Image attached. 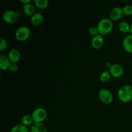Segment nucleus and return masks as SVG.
I'll use <instances>...</instances> for the list:
<instances>
[{
	"instance_id": "f257e3e1",
	"label": "nucleus",
	"mask_w": 132,
	"mask_h": 132,
	"mask_svg": "<svg viewBox=\"0 0 132 132\" xmlns=\"http://www.w3.org/2000/svg\"><path fill=\"white\" fill-rule=\"evenodd\" d=\"M97 27L101 35H106L112 31L113 28V23L109 18H103L99 21Z\"/></svg>"
},
{
	"instance_id": "f03ea898",
	"label": "nucleus",
	"mask_w": 132,
	"mask_h": 132,
	"mask_svg": "<svg viewBox=\"0 0 132 132\" xmlns=\"http://www.w3.org/2000/svg\"><path fill=\"white\" fill-rule=\"evenodd\" d=\"M118 97L124 103H128L132 99V87L130 85H125L121 86L118 91Z\"/></svg>"
},
{
	"instance_id": "7ed1b4c3",
	"label": "nucleus",
	"mask_w": 132,
	"mask_h": 132,
	"mask_svg": "<svg viewBox=\"0 0 132 132\" xmlns=\"http://www.w3.org/2000/svg\"><path fill=\"white\" fill-rule=\"evenodd\" d=\"M32 117L35 123L43 122L47 117V112L43 108H37L33 111Z\"/></svg>"
},
{
	"instance_id": "20e7f679",
	"label": "nucleus",
	"mask_w": 132,
	"mask_h": 132,
	"mask_svg": "<svg viewBox=\"0 0 132 132\" xmlns=\"http://www.w3.org/2000/svg\"><path fill=\"white\" fill-rule=\"evenodd\" d=\"M30 35V30L27 26H22L18 28L15 31V38L18 41H23L27 39Z\"/></svg>"
},
{
	"instance_id": "39448f33",
	"label": "nucleus",
	"mask_w": 132,
	"mask_h": 132,
	"mask_svg": "<svg viewBox=\"0 0 132 132\" xmlns=\"http://www.w3.org/2000/svg\"><path fill=\"white\" fill-rule=\"evenodd\" d=\"M19 14L18 12L12 10H6L3 14V19L5 22L9 23H14L18 21Z\"/></svg>"
},
{
	"instance_id": "423d86ee",
	"label": "nucleus",
	"mask_w": 132,
	"mask_h": 132,
	"mask_svg": "<svg viewBox=\"0 0 132 132\" xmlns=\"http://www.w3.org/2000/svg\"><path fill=\"white\" fill-rule=\"evenodd\" d=\"M99 97L104 104H110L113 101V97L112 92L106 88L101 89L99 92Z\"/></svg>"
},
{
	"instance_id": "0eeeda50",
	"label": "nucleus",
	"mask_w": 132,
	"mask_h": 132,
	"mask_svg": "<svg viewBox=\"0 0 132 132\" xmlns=\"http://www.w3.org/2000/svg\"><path fill=\"white\" fill-rule=\"evenodd\" d=\"M124 71L123 67L119 63L112 64V67L109 68V72L114 77H119L122 76L124 73Z\"/></svg>"
},
{
	"instance_id": "6e6552de",
	"label": "nucleus",
	"mask_w": 132,
	"mask_h": 132,
	"mask_svg": "<svg viewBox=\"0 0 132 132\" xmlns=\"http://www.w3.org/2000/svg\"><path fill=\"white\" fill-rule=\"evenodd\" d=\"M122 9L120 6H116L112 9L110 12V18L112 21H117L122 17L123 14Z\"/></svg>"
},
{
	"instance_id": "1a4fd4ad",
	"label": "nucleus",
	"mask_w": 132,
	"mask_h": 132,
	"mask_svg": "<svg viewBox=\"0 0 132 132\" xmlns=\"http://www.w3.org/2000/svg\"><path fill=\"white\" fill-rule=\"evenodd\" d=\"M104 44V38L103 36L101 34H98L92 37L91 41V45L94 48L99 49L103 46Z\"/></svg>"
},
{
	"instance_id": "9d476101",
	"label": "nucleus",
	"mask_w": 132,
	"mask_h": 132,
	"mask_svg": "<svg viewBox=\"0 0 132 132\" xmlns=\"http://www.w3.org/2000/svg\"><path fill=\"white\" fill-rule=\"evenodd\" d=\"M8 57L9 58L11 63H16L21 58V53L17 48H12L9 51Z\"/></svg>"
},
{
	"instance_id": "9b49d317",
	"label": "nucleus",
	"mask_w": 132,
	"mask_h": 132,
	"mask_svg": "<svg viewBox=\"0 0 132 132\" xmlns=\"http://www.w3.org/2000/svg\"><path fill=\"white\" fill-rule=\"evenodd\" d=\"M44 21V17L40 12H36L31 16L30 21L34 26H39Z\"/></svg>"
},
{
	"instance_id": "f8f14e48",
	"label": "nucleus",
	"mask_w": 132,
	"mask_h": 132,
	"mask_svg": "<svg viewBox=\"0 0 132 132\" xmlns=\"http://www.w3.org/2000/svg\"><path fill=\"white\" fill-rule=\"evenodd\" d=\"M122 45L126 52L132 53V34L125 36L122 41Z\"/></svg>"
},
{
	"instance_id": "ddd939ff",
	"label": "nucleus",
	"mask_w": 132,
	"mask_h": 132,
	"mask_svg": "<svg viewBox=\"0 0 132 132\" xmlns=\"http://www.w3.org/2000/svg\"><path fill=\"white\" fill-rule=\"evenodd\" d=\"M11 63V61L8 57L3 54L0 55V68L1 70L9 69Z\"/></svg>"
},
{
	"instance_id": "4468645a",
	"label": "nucleus",
	"mask_w": 132,
	"mask_h": 132,
	"mask_svg": "<svg viewBox=\"0 0 132 132\" xmlns=\"http://www.w3.org/2000/svg\"><path fill=\"white\" fill-rule=\"evenodd\" d=\"M31 132H47V128L43 122L34 123L31 126Z\"/></svg>"
},
{
	"instance_id": "2eb2a0df",
	"label": "nucleus",
	"mask_w": 132,
	"mask_h": 132,
	"mask_svg": "<svg viewBox=\"0 0 132 132\" xmlns=\"http://www.w3.org/2000/svg\"><path fill=\"white\" fill-rule=\"evenodd\" d=\"M23 9L24 14L28 15H31L32 16L33 14L36 13L35 12V6L31 3L24 4L23 7Z\"/></svg>"
},
{
	"instance_id": "dca6fc26",
	"label": "nucleus",
	"mask_w": 132,
	"mask_h": 132,
	"mask_svg": "<svg viewBox=\"0 0 132 132\" xmlns=\"http://www.w3.org/2000/svg\"><path fill=\"white\" fill-rule=\"evenodd\" d=\"M119 29L122 33H128L130 32V25L126 21H121L119 24Z\"/></svg>"
},
{
	"instance_id": "f3484780",
	"label": "nucleus",
	"mask_w": 132,
	"mask_h": 132,
	"mask_svg": "<svg viewBox=\"0 0 132 132\" xmlns=\"http://www.w3.org/2000/svg\"><path fill=\"white\" fill-rule=\"evenodd\" d=\"M10 132H29L27 126H24L22 124L15 125L11 129Z\"/></svg>"
},
{
	"instance_id": "a211bd4d",
	"label": "nucleus",
	"mask_w": 132,
	"mask_h": 132,
	"mask_svg": "<svg viewBox=\"0 0 132 132\" xmlns=\"http://www.w3.org/2000/svg\"><path fill=\"white\" fill-rule=\"evenodd\" d=\"M33 119H32V116L30 115H24L22 117L21 120V124L25 126H28L29 125H30L33 122Z\"/></svg>"
},
{
	"instance_id": "6ab92c4d",
	"label": "nucleus",
	"mask_w": 132,
	"mask_h": 132,
	"mask_svg": "<svg viewBox=\"0 0 132 132\" xmlns=\"http://www.w3.org/2000/svg\"><path fill=\"white\" fill-rule=\"evenodd\" d=\"M34 3L38 8L41 9H45L49 3L48 0H34Z\"/></svg>"
},
{
	"instance_id": "aec40b11",
	"label": "nucleus",
	"mask_w": 132,
	"mask_h": 132,
	"mask_svg": "<svg viewBox=\"0 0 132 132\" xmlns=\"http://www.w3.org/2000/svg\"><path fill=\"white\" fill-rule=\"evenodd\" d=\"M111 73L110 72L108 71H104L102 72L100 75V80L103 82H106L110 79L111 77Z\"/></svg>"
},
{
	"instance_id": "412c9836",
	"label": "nucleus",
	"mask_w": 132,
	"mask_h": 132,
	"mask_svg": "<svg viewBox=\"0 0 132 132\" xmlns=\"http://www.w3.org/2000/svg\"><path fill=\"white\" fill-rule=\"evenodd\" d=\"M123 13L127 15H132V5H126L122 8Z\"/></svg>"
},
{
	"instance_id": "4be33fe9",
	"label": "nucleus",
	"mask_w": 132,
	"mask_h": 132,
	"mask_svg": "<svg viewBox=\"0 0 132 132\" xmlns=\"http://www.w3.org/2000/svg\"><path fill=\"white\" fill-rule=\"evenodd\" d=\"M7 47V42L3 37H0V50L3 51Z\"/></svg>"
},
{
	"instance_id": "5701e85b",
	"label": "nucleus",
	"mask_w": 132,
	"mask_h": 132,
	"mask_svg": "<svg viewBox=\"0 0 132 132\" xmlns=\"http://www.w3.org/2000/svg\"><path fill=\"white\" fill-rule=\"evenodd\" d=\"M88 32L91 36H93V37L97 36L98 33H99V31H98L97 27H91L89 28Z\"/></svg>"
},
{
	"instance_id": "b1692460",
	"label": "nucleus",
	"mask_w": 132,
	"mask_h": 132,
	"mask_svg": "<svg viewBox=\"0 0 132 132\" xmlns=\"http://www.w3.org/2000/svg\"><path fill=\"white\" fill-rule=\"evenodd\" d=\"M9 69L12 72H16V71L18 70V65L17 64V63H12L11 64H10V67H9Z\"/></svg>"
},
{
	"instance_id": "393cba45",
	"label": "nucleus",
	"mask_w": 132,
	"mask_h": 132,
	"mask_svg": "<svg viewBox=\"0 0 132 132\" xmlns=\"http://www.w3.org/2000/svg\"><path fill=\"white\" fill-rule=\"evenodd\" d=\"M20 1L24 4H28L32 2V0H20Z\"/></svg>"
},
{
	"instance_id": "a878e982",
	"label": "nucleus",
	"mask_w": 132,
	"mask_h": 132,
	"mask_svg": "<svg viewBox=\"0 0 132 132\" xmlns=\"http://www.w3.org/2000/svg\"><path fill=\"white\" fill-rule=\"evenodd\" d=\"M112 64H111L110 63H107L106 64V66L107 68H109L112 67Z\"/></svg>"
},
{
	"instance_id": "bb28decb",
	"label": "nucleus",
	"mask_w": 132,
	"mask_h": 132,
	"mask_svg": "<svg viewBox=\"0 0 132 132\" xmlns=\"http://www.w3.org/2000/svg\"><path fill=\"white\" fill-rule=\"evenodd\" d=\"M130 32H131V34H132V23L130 25Z\"/></svg>"
},
{
	"instance_id": "cd10ccee",
	"label": "nucleus",
	"mask_w": 132,
	"mask_h": 132,
	"mask_svg": "<svg viewBox=\"0 0 132 132\" xmlns=\"http://www.w3.org/2000/svg\"><path fill=\"white\" fill-rule=\"evenodd\" d=\"M53 132H56V131H53Z\"/></svg>"
}]
</instances>
